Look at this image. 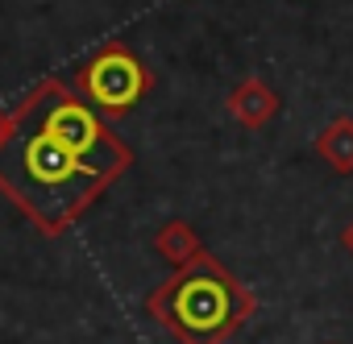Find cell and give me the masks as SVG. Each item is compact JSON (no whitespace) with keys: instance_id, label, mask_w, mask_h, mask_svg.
Masks as SVG:
<instances>
[{"instance_id":"1","label":"cell","mask_w":353,"mask_h":344,"mask_svg":"<svg viewBox=\"0 0 353 344\" xmlns=\"http://www.w3.org/2000/svg\"><path fill=\"white\" fill-rule=\"evenodd\" d=\"M129 166L133 149L63 79H42L9 108L0 195L46 237L71 233Z\"/></svg>"},{"instance_id":"2","label":"cell","mask_w":353,"mask_h":344,"mask_svg":"<svg viewBox=\"0 0 353 344\" xmlns=\"http://www.w3.org/2000/svg\"><path fill=\"white\" fill-rule=\"evenodd\" d=\"M145 311L174 336V344H225L254 319L258 294L204 249L145 294Z\"/></svg>"},{"instance_id":"3","label":"cell","mask_w":353,"mask_h":344,"mask_svg":"<svg viewBox=\"0 0 353 344\" xmlns=\"http://www.w3.org/2000/svg\"><path fill=\"white\" fill-rule=\"evenodd\" d=\"M75 92H79L104 120H121V116H129V112L154 92V71L137 58L133 46H125V42H104L88 63H79V71H75Z\"/></svg>"},{"instance_id":"4","label":"cell","mask_w":353,"mask_h":344,"mask_svg":"<svg viewBox=\"0 0 353 344\" xmlns=\"http://www.w3.org/2000/svg\"><path fill=\"white\" fill-rule=\"evenodd\" d=\"M225 108H229V116H233L241 129H266V125L279 116L283 100H279V92H274L262 75H245V79L225 96Z\"/></svg>"},{"instance_id":"5","label":"cell","mask_w":353,"mask_h":344,"mask_svg":"<svg viewBox=\"0 0 353 344\" xmlns=\"http://www.w3.org/2000/svg\"><path fill=\"white\" fill-rule=\"evenodd\" d=\"M154 249L179 270V266H188V261H196L200 253H204V241H200V233L188 224V220H166L162 228H158V237H154Z\"/></svg>"},{"instance_id":"6","label":"cell","mask_w":353,"mask_h":344,"mask_svg":"<svg viewBox=\"0 0 353 344\" xmlns=\"http://www.w3.org/2000/svg\"><path fill=\"white\" fill-rule=\"evenodd\" d=\"M316 153L336 170V175H353V116H336L324 125L316 137Z\"/></svg>"},{"instance_id":"7","label":"cell","mask_w":353,"mask_h":344,"mask_svg":"<svg viewBox=\"0 0 353 344\" xmlns=\"http://www.w3.org/2000/svg\"><path fill=\"white\" fill-rule=\"evenodd\" d=\"M341 245H345V253L353 257V220H349V224L341 228Z\"/></svg>"},{"instance_id":"8","label":"cell","mask_w":353,"mask_h":344,"mask_svg":"<svg viewBox=\"0 0 353 344\" xmlns=\"http://www.w3.org/2000/svg\"><path fill=\"white\" fill-rule=\"evenodd\" d=\"M5 133H9V112L0 108V141H5Z\"/></svg>"}]
</instances>
